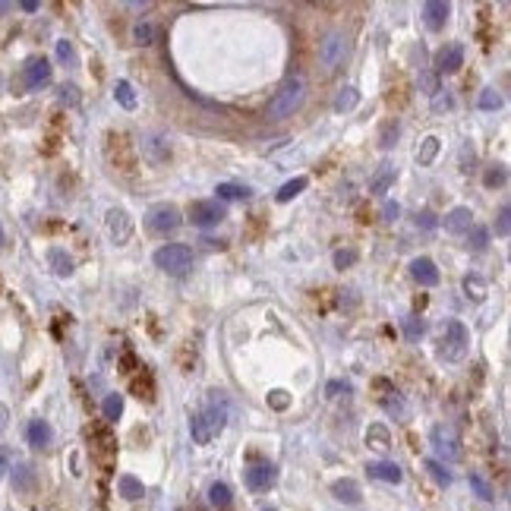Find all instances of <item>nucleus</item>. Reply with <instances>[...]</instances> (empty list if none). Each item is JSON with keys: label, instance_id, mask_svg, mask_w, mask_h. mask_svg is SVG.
<instances>
[{"label": "nucleus", "instance_id": "nucleus-29", "mask_svg": "<svg viewBox=\"0 0 511 511\" xmlns=\"http://www.w3.org/2000/svg\"><path fill=\"white\" fill-rule=\"evenodd\" d=\"M102 414H104V420L107 423H114V420H120V414H124V395H107L104 398V404H102Z\"/></svg>", "mask_w": 511, "mask_h": 511}, {"label": "nucleus", "instance_id": "nucleus-47", "mask_svg": "<svg viewBox=\"0 0 511 511\" xmlns=\"http://www.w3.org/2000/svg\"><path fill=\"white\" fill-rule=\"evenodd\" d=\"M29 474H32L29 467H19V470H16V476H13V483H16L19 489H29Z\"/></svg>", "mask_w": 511, "mask_h": 511}, {"label": "nucleus", "instance_id": "nucleus-55", "mask_svg": "<svg viewBox=\"0 0 511 511\" xmlns=\"http://www.w3.org/2000/svg\"><path fill=\"white\" fill-rule=\"evenodd\" d=\"M130 6H133V10H149V6H152V4H149V0H143V4H139V0H133V4H130Z\"/></svg>", "mask_w": 511, "mask_h": 511}, {"label": "nucleus", "instance_id": "nucleus-57", "mask_svg": "<svg viewBox=\"0 0 511 511\" xmlns=\"http://www.w3.org/2000/svg\"><path fill=\"white\" fill-rule=\"evenodd\" d=\"M4 244H6V234H4V227H0V246H4Z\"/></svg>", "mask_w": 511, "mask_h": 511}, {"label": "nucleus", "instance_id": "nucleus-34", "mask_svg": "<svg viewBox=\"0 0 511 511\" xmlns=\"http://www.w3.org/2000/svg\"><path fill=\"white\" fill-rule=\"evenodd\" d=\"M470 489H474V493L480 495L483 502H493V499H495V495H493V486H489V483L483 480L480 474H470Z\"/></svg>", "mask_w": 511, "mask_h": 511}, {"label": "nucleus", "instance_id": "nucleus-4", "mask_svg": "<svg viewBox=\"0 0 511 511\" xmlns=\"http://www.w3.org/2000/svg\"><path fill=\"white\" fill-rule=\"evenodd\" d=\"M152 262L167 275H184L193 268V250L186 244H164L161 250H155Z\"/></svg>", "mask_w": 511, "mask_h": 511}, {"label": "nucleus", "instance_id": "nucleus-48", "mask_svg": "<svg viewBox=\"0 0 511 511\" xmlns=\"http://www.w3.org/2000/svg\"><path fill=\"white\" fill-rule=\"evenodd\" d=\"M382 215H385V221H395L401 215V205L398 203H385V208H382Z\"/></svg>", "mask_w": 511, "mask_h": 511}, {"label": "nucleus", "instance_id": "nucleus-28", "mask_svg": "<svg viewBox=\"0 0 511 511\" xmlns=\"http://www.w3.org/2000/svg\"><path fill=\"white\" fill-rule=\"evenodd\" d=\"M464 294H467L470 300H483L489 294V287L480 275H467V278H464Z\"/></svg>", "mask_w": 511, "mask_h": 511}, {"label": "nucleus", "instance_id": "nucleus-27", "mask_svg": "<svg viewBox=\"0 0 511 511\" xmlns=\"http://www.w3.org/2000/svg\"><path fill=\"white\" fill-rule=\"evenodd\" d=\"M218 203L221 199H234V203H237V199H250L253 193H250V186H240V184H218Z\"/></svg>", "mask_w": 511, "mask_h": 511}, {"label": "nucleus", "instance_id": "nucleus-12", "mask_svg": "<svg viewBox=\"0 0 511 511\" xmlns=\"http://www.w3.org/2000/svg\"><path fill=\"white\" fill-rule=\"evenodd\" d=\"M275 480H278V470H275L272 464H253V467L246 470V486H250L253 493H265V489H272Z\"/></svg>", "mask_w": 511, "mask_h": 511}, {"label": "nucleus", "instance_id": "nucleus-22", "mask_svg": "<svg viewBox=\"0 0 511 511\" xmlns=\"http://www.w3.org/2000/svg\"><path fill=\"white\" fill-rule=\"evenodd\" d=\"M117 489H120V495H124L126 502H136V499H143V495H145V486L136 480V476H130V474L120 476V480H117Z\"/></svg>", "mask_w": 511, "mask_h": 511}, {"label": "nucleus", "instance_id": "nucleus-11", "mask_svg": "<svg viewBox=\"0 0 511 511\" xmlns=\"http://www.w3.org/2000/svg\"><path fill=\"white\" fill-rule=\"evenodd\" d=\"M139 149H143L145 161H152V164H164V161L171 158V143H167V136H161V133H145V136L139 139Z\"/></svg>", "mask_w": 511, "mask_h": 511}, {"label": "nucleus", "instance_id": "nucleus-56", "mask_svg": "<svg viewBox=\"0 0 511 511\" xmlns=\"http://www.w3.org/2000/svg\"><path fill=\"white\" fill-rule=\"evenodd\" d=\"M0 13H10V4H4V0H0Z\"/></svg>", "mask_w": 511, "mask_h": 511}, {"label": "nucleus", "instance_id": "nucleus-49", "mask_svg": "<svg viewBox=\"0 0 511 511\" xmlns=\"http://www.w3.org/2000/svg\"><path fill=\"white\" fill-rule=\"evenodd\" d=\"M385 410H392V414L404 416V404H401V398H395V401H385Z\"/></svg>", "mask_w": 511, "mask_h": 511}, {"label": "nucleus", "instance_id": "nucleus-42", "mask_svg": "<svg viewBox=\"0 0 511 511\" xmlns=\"http://www.w3.org/2000/svg\"><path fill=\"white\" fill-rule=\"evenodd\" d=\"M57 57L64 60L66 66H76V51H73L70 42H57Z\"/></svg>", "mask_w": 511, "mask_h": 511}, {"label": "nucleus", "instance_id": "nucleus-24", "mask_svg": "<svg viewBox=\"0 0 511 511\" xmlns=\"http://www.w3.org/2000/svg\"><path fill=\"white\" fill-rule=\"evenodd\" d=\"M208 502H212L215 508H227L234 502L231 486H227V483H212V486H208Z\"/></svg>", "mask_w": 511, "mask_h": 511}, {"label": "nucleus", "instance_id": "nucleus-18", "mask_svg": "<svg viewBox=\"0 0 511 511\" xmlns=\"http://www.w3.org/2000/svg\"><path fill=\"white\" fill-rule=\"evenodd\" d=\"M464 64V48L461 44H448V48H442L439 54V70L442 73H458Z\"/></svg>", "mask_w": 511, "mask_h": 511}, {"label": "nucleus", "instance_id": "nucleus-37", "mask_svg": "<svg viewBox=\"0 0 511 511\" xmlns=\"http://www.w3.org/2000/svg\"><path fill=\"white\" fill-rule=\"evenodd\" d=\"M505 180H508V171L502 164H493L486 174H483V184H486V186H502Z\"/></svg>", "mask_w": 511, "mask_h": 511}, {"label": "nucleus", "instance_id": "nucleus-14", "mask_svg": "<svg viewBox=\"0 0 511 511\" xmlns=\"http://www.w3.org/2000/svg\"><path fill=\"white\" fill-rule=\"evenodd\" d=\"M51 83V64L44 57L38 60H29V66H25V85L29 89H42V85Z\"/></svg>", "mask_w": 511, "mask_h": 511}, {"label": "nucleus", "instance_id": "nucleus-51", "mask_svg": "<svg viewBox=\"0 0 511 511\" xmlns=\"http://www.w3.org/2000/svg\"><path fill=\"white\" fill-rule=\"evenodd\" d=\"M272 404H275V407H284V404H287L284 392H272Z\"/></svg>", "mask_w": 511, "mask_h": 511}, {"label": "nucleus", "instance_id": "nucleus-35", "mask_svg": "<svg viewBox=\"0 0 511 511\" xmlns=\"http://www.w3.org/2000/svg\"><path fill=\"white\" fill-rule=\"evenodd\" d=\"M426 470H429V476H433L439 486H448V483H452V474L445 470V464H442V461H426Z\"/></svg>", "mask_w": 511, "mask_h": 511}, {"label": "nucleus", "instance_id": "nucleus-38", "mask_svg": "<svg viewBox=\"0 0 511 511\" xmlns=\"http://www.w3.org/2000/svg\"><path fill=\"white\" fill-rule=\"evenodd\" d=\"M508 231H511V208L505 203L499 208V218H495V234H499V237H508Z\"/></svg>", "mask_w": 511, "mask_h": 511}, {"label": "nucleus", "instance_id": "nucleus-43", "mask_svg": "<svg viewBox=\"0 0 511 511\" xmlns=\"http://www.w3.org/2000/svg\"><path fill=\"white\" fill-rule=\"evenodd\" d=\"M435 224H439V221H435L433 212H426V208H423V212H416V227H420V231H433Z\"/></svg>", "mask_w": 511, "mask_h": 511}, {"label": "nucleus", "instance_id": "nucleus-44", "mask_svg": "<svg viewBox=\"0 0 511 511\" xmlns=\"http://www.w3.org/2000/svg\"><path fill=\"white\" fill-rule=\"evenodd\" d=\"M420 89L426 92V95H435V92H439V79H435V73H423V76H420Z\"/></svg>", "mask_w": 511, "mask_h": 511}, {"label": "nucleus", "instance_id": "nucleus-10", "mask_svg": "<svg viewBox=\"0 0 511 511\" xmlns=\"http://www.w3.org/2000/svg\"><path fill=\"white\" fill-rule=\"evenodd\" d=\"M107 234H111V240L117 246H124L126 240L133 237V218L126 208H120V205L107 208Z\"/></svg>", "mask_w": 511, "mask_h": 511}, {"label": "nucleus", "instance_id": "nucleus-33", "mask_svg": "<svg viewBox=\"0 0 511 511\" xmlns=\"http://www.w3.org/2000/svg\"><path fill=\"white\" fill-rule=\"evenodd\" d=\"M133 42L143 44V48H149V44L155 42V25L152 23H136L133 25Z\"/></svg>", "mask_w": 511, "mask_h": 511}, {"label": "nucleus", "instance_id": "nucleus-21", "mask_svg": "<svg viewBox=\"0 0 511 511\" xmlns=\"http://www.w3.org/2000/svg\"><path fill=\"white\" fill-rule=\"evenodd\" d=\"M392 184H395V167L392 164H382L379 174L369 180V193H373V196H385Z\"/></svg>", "mask_w": 511, "mask_h": 511}, {"label": "nucleus", "instance_id": "nucleus-23", "mask_svg": "<svg viewBox=\"0 0 511 511\" xmlns=\"http://www.w3.org/2000/svg\"><path fill=\"white\" fill-rule=\"evenodd\" d=\"M114 102L120 107H126V111H133V107H136V89H133V83L120 79V83L114 85Z\"/></svg>", "mask_w": 511, "mask_h": 511}, {"label": "nucleus", "instance_id": "nucleus-25", "mask_svg": "<svg viewBox=\"0 0 511 511\" xmlns=\"http://www.w3.org/2000/svg\"><path fill=\"white\" fill-rule=\"evenodd\" d=\"M48 259H51L54 272H57L60 278H70V275H73V259H70V256H66L64 250H60V246H54V250L48 253Z\"/></svg>", "mask_w": 511, "mask_h": 511}, {"label": "nucleus", "instance_id": "nucleus-30", "mask_svg": "<svg viewBox=\"0 0 511 511\" xmlns=\"http://www.w3.org/2000/svg\"><path fill=\"white\" fill-rule=\"evenodd\" d=\"M357 102H360V92L347 85V89H341V92H338V98H335V111H338V114L354 111V107H357Z\"/></svg>", "mask_w": 511, "mask_h": 511}, {"label": "nucleus", "instance_id": "nucleus-5", "mask_svg": "<svg viewBox=\"0 0 511 511\" xmlns=\"http://www.w3.org/2000/svg\"><path fill=\"white\" fill-rule=\"evenodd\" d=\"M145 224H149L152 234H161V237H167V234H174L180 224H184V215H180L177 205L158 203V205H152L149 212H145Z\"/></svg>", "mask_w": 511, "mask_h": 511}, {"label": "nucleus", "instance_id": "nucleus-40", "mask_svg": "<svg viewBox=\"0 0 511 511\" xmlns=\"http://www.w3.org/2000/svg\"><path fill=\"white\" fill-rule=\"evenodd\" d=\"M423 328H426V325H423V319H420V315H407V319H404V335H407L410 341H416V338H420V335H423Z\"/></svg>", "mask_w": 511, "mask_h": 511}, {"label": "nucleus", "instance_id": "nucleus-58", "mask_svg": "<svg viewBox=\"0 0 511 511\" xmlns=\"http://www.w3.org/2000/svg\"><path fill=\"white\" fill-rule=\"evenodd\" d=\"M265 511H272V508H265Z\"/></svg>", "mask_w": 511, "mask_h": 511}, {"label": "nucleus", "instance_id": "nucleus-1", "mask_svg": "<svg viewBox=\"0 0 511 511\" xmlns=\"http://www.w3.org/2000/svg\"><path fill=\"white\" fill-rule=\"evenodd\" d=\"M306 92H309V83L303 73H291V76L281 83V89L275 92V98L268 102V120H287L303 107L306 102Z\"/></svg>", "mask_w": 511, "mask_h": 511}, {"label": "nucleus", "instance_id": "nucleus-39", "mask_svg": "<svg viewBox=\"0 0 511 511\" xmlns=\"http://www.w3.org/2000/svg\"><path fill=\"white\" fill-rule=\"evenodd\" d=\"M366 442L373 448H388V433L382 426H369V433H366Z\"/></svg>", "mask_w": 511, "mask_h": 511}, {"label": "nucleus", "instance_id": "nucleus-45", "mask_svg": "<svg viewBox=\"0 0 511 511\" xmlns=\"http://www.w3.org/2000/svg\"><path fill=\"white\" fill-rule=\"evenodd\" d=\"M357 262V253L354 250H338L335 253V268H347V265H354Z\"/></svg>", "mask_w": 511, "mask_h": 511}, {"label": "nucleus", "instance_id": "nucleus-9", "mask_svg": "<svg viewBox=\"0 0 511 511\" xmlns=\"http://www.w3.org/2000/svg\"><path fill=\"white\" fill-rule=\"evenodd\" d=\"M190 221L196 227L218 224V221H224V205L218 199H196V203H190Z\"/></svg>", "mask_w": 511, "mask_h": 511}, {"label": "nucleus", "instance_id": "nucleus-17", "mask_svg": "<svg viewBox=\"0 0 511 511\" xmlns=\"http://www.w3.org/2000/svg\"><path fill=\"white\" fill-rule=\"evenodd\" d=\"M369 476L373 480H382V483H401L404 480V474H401V467L398 464H392V461H375V464H369Z\"/></svg>", "mask_w": 511, "mask_h": 511}, {"label": "nucleus", "instance_id": "nucleus-36", "mask_svg": "<svg viewBox=\"0 0 511 511\" xmlns=\"http://www.w3.org/2000/svg\"><path fill=\"white\" fill-rule=\"evenodd\" d=\"M480 107H483V111H499V107H502V92L499 89H483Z\"/></svg>", "mask_w": 511, "mask_h": 511}, {"label": "nucleus", "instance_id": "nucleus-2", "mask_svg": "<svg viewBox=\"0 0 511 511\" xmlns=\"http://www.w3.org/2000/svg\"><path fill=\"white\" fill-rule=\"evenodd\" d=\"M224 423H227V404L224 401H212L205 410H199V414L190 420L193 442H196V445H208L215 435H221Z\"/></svg>", "mask_w": 511, "mask_h": 511}, {"label": "nucleus", "instance_id": "nucleus-20", "mask_svg": "<svg viewBox=\"0 0 511 511\" xmlns=\"http://www.w3.org/2000/svg\"><path fill=\"white\" fill-rule=\"evenodd\" d=\"M332 495L338 502H347V505H360V486L354 480H338L332 486Z\"/></svg>", "mask_w": 511, "mask_h": 511}, {"label": "nucleus", "instance_id": "nucleus-15", "mask_svg": "<svg viewBox=\"0 0 511 511\" xmlns=\"http://www.w3.org/2000/svg\"><path fill=\"white\" fill-rule=\"evenodd\" d=\"M474 227V212L467 205H458L445 215V231L448 234H467Z\"/></svg>", "mask_w": 511, "mask_h": 511}, {"label": "nucleus", "instance_id": "nucleus-3", "mask_svg": "<svg viewBox=\"0 0 511 511\" xmlns=\"http://www.w3.org/2000/svg\"><path fill=\"white\" fill-rule=\"evenodd\" d=\"M347 48H351V38H347V32L341 29H332L325 38L319 42V66L322 73H335L341 64H344L347 57Z\"/></svg>", "mask_w": 511, "mask_h": 511}, {"label": "nucleus", "instance_id": "nucleus-7", "mask_svg": "<svg viewBox=\"0 0 511 511\" xmlns=\"http://www.w3.org/2000/svg\"><path fill=\"white\" fill-rule=\"evenodd\" d=\"M429 442H433V452L439 455L442 461L455 464L461 458V442L458 435H455L452 426H433V433H429Z\"/></svg>", "mask_w": 511, "mask_h": 511}, {"label": "nucleus", "instance_id": "nucleus-41", "mask_svg": "<svg viewBox=\"0 0 511 511\" xmlns=\"http://www.w3.org/2000/svg\"><path fill=\"white\" fill-rule=\"evenodd\" d=\"M398 120H392V124H385V130H382V149H392L395 143H398Z\"/></svg>", "mask_w": 511, "mask_h": 511}, {"label": "nucleus", "instance_id": "nucleus-31", "mask_svg": "<svg viewBox=\"0 0 511 511\" xmlns=\"http://www.w3.org/2000/svg\"><path fill=\"white\" fill-rule=\"evenodd\" d=\"M467 246H470V250H476V253L486 250V246H489V231H486V227H480V224L470 227V231H467Z\"/></svg>", "mask_w": 511, "mask_h": 511}, {"label": "nucleus", "instance_id": "nucleus-50", "mask_svg": "<svg viewBox=\"0 0 511 511\" xmlns=\"http://www.w3.org/2000/svg\"><path fill=\"white\" fill-rule=\"evenodd\" d=\"M6 423H10V410H6V404H0V435H4Z\"/></svg>", "mask_w": 511, "mask_h": 511}, {"label": "nucleus", "instance_id": "nucleus-46", "mask_svg": "<svg viewBox=\"0 0 511 511\" xmlns=\"http://www.w3.org/2000/svg\"><path fill=\"white\" fill-rule=\"evenodd\" d=\"M76 85H64V89H60V102H66V104H76L79 102V95H76Z\"/></svg>", "mask_w": 511, "mask_h": 511}, {"label": "nucleus", "instance_id": "nucleus-53", "mask_svg": "<svg viewBox=\"0 0 511 511\" xmlns=\"http://www.w3.org/2000/svg\"><path fill=\"white\" fill-rule=\"evenodd\" d=\"M19 6H23L25 13H35V10H38V0H23V4H19Z\"/></svg>", "mask_w": 511, "mask_h": 511}, {"label": "nucleus", "instance_id": "nucleus-6", "mask_svg": "<svg viewBox=\"0 0 511 511\" xmlns=\"http://www.w3.org/2000/svg\"><path fill=\"white\" fill-rule=\"evenodd\" d=\"M467 344H470V332L464 328V322L448 319V322H445V332H442L439 354H442L445 360H464V354H467Z\"/></svg>", "mask_w": 511, "mask_h": 511}, {"label": "nucleus", "instance_id": "nucleus-54", "mask_svg": "<svg viewBox=\"0 0 511 511\" xmlns=\"http://www.w3.org/2000/svg\"><path fill=\"white\" fill-rule=\"evenodd\" d=\"M442 107H452V98H435V111H442Z\"/></svg>", "mask_w": 511, "mask_h": 511}, {"label": "nucleus", "instance_id": "nucleus-32", "mask_svg": "<svg viewBox=\"0 0 511 511\" xmlns=\"http://www.w3.org/2000/svg\"><path fill=\"white\" fill-rule=\"evenodd\" d=\"M435 155H439V139L426 136L423 139V145H420V152H416V161H420V164H433Z\"/></svg>", "mask_w": 511, "mask_h": 511}, {"label": "nucleus", "instance_id": "nucleus-8", "mask_svg": "<svg viewBox=\"0 0 511 511\" xmlns=\"http://www.w3.org/2000/svg\"><path fill=\"white\" fill-rule=\"evenodd\" d=\"M107 161L114 164V171L133 174V164H136V158H133L130 139H126L124 133H107Z\"/></svg>", "mask_w": 511, "mask_h": 511}, {"label": "nucleus", "instance_id": "nucleus-13", "mask_svg": "<svg viewBox=\"0 0 511 511\" xmlns=\"http://www.w3.org/2000/svg\"><path fill=\"white\" fill-rule=\"evenodd\" d=\"M410 275H414V281L420 287H435L439 284V268H435V262L433 259H426V256H420V259H414L410 262Z\"/></svg>", "mask_w": 511, "mask_h": 511}, {"label": "nucleus", "instance_id": "nucleus-52", "mask_svg": "<svg viewBox=\"0 0 511 511\" xmlns=\"http://www.w3.org/2000/svg\"><path fill=\"white\" fill-rule=\"evenodd\" d=\"M341 388H347V385H341V382H328V398H335Z\"/></svg>", "mask_w": 511, "mask_h": 511}, {"label": "nucleus", "instance_id": "nucleus-16", "mask_svg": "<svg viewBox=\"0 0 511 511\" xmlns=\"http://www.w3.org/2000/svg\"><path fill=\"white\" fill-rule=\"evenodd\" d=\"M448 13H452V6L445 0H426L423 4V19H426L429 29H442L448 23Z\"/></svg>", "mask_w": 511, "mask_h": 511}, {"label": "nucleus", "instance_id": "nucleus-19", "mask_svg": "<svg viewBox=\"0 0 511 511\" xmlns=\"http://www.w3.org/2000/svg\"><path fill=\"white\" fill-rule=\"evenodd\" d=\"M51 439H54V433H51L48 420H32V423H29V445H35V448H48V445H51Z\"/></svg>", "mask_w": 511, "mask_h": 511}, {"label": "nucleus", "instance_id": "nucleus-26", "mask_svg": "<svg viewBox=\"0 0 511 511\" xmlns=\"http://www.w3.org/2000/svg\"><path fill=\"white\" fill-rule=\"evenodd\" d=\"M306 184H309L306 177H294V180H287V184L278 190V196H275V199H278V203H291L294 196H300V193L306 190Z\"/></svg>", "mask_w": 511, "mask_h": 511}]
</instances>
